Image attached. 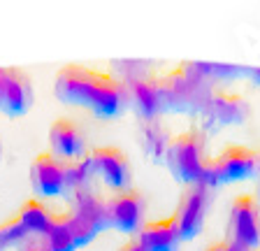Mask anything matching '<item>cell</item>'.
I'll return each instance as SVG.
<instances>
[{
    "label": "cell",
    "instance_id": "1",
    "mask_svg": "<svg viewBox=\"0 0 260 251\" xmlns=\"http://www.w3.org/2000/svg\"><path fill=\"white\" fill-rule=\"evenodd\" d=\"M54 96L65 105L91 109L98 119H119L130 109L125 79L81 63H68L56 72Z\"/></svg>",
    "mask_w": 260,
    "mask_h": 251
},
{
    "label": "cell",
    "instance_id": "2",
    "mask_svg": "<svg viewBox=\"0 0 260 251\" xmlns=\"http://www.w3.org/2000/svg\"><path fill=\"white\" fill-rule=\"evenodd\" d=\"M209 72H211V66L181 63L172 72L160 77L162 112H174V114H198V112H205V105L211 93Z\"/></svg>",
    "mask_w": 260,
    "mask_h": 251
},
{
    "label": "cell",
    "instance_id": "3",
    "mask_svg": "<svg viewBox=\"0 0 260 251\" xmlns=\"http://www.w3.org/2000/svg\"><path fill=\"white\" fill-rule=\"evenodd\" d=\"M207 142L205 135L195 128H188L184 133H177L168 140V149H165V165L179 179L181 184H202L205 181V170H207Z\"/></svg>",
    "mask_w": 260,
    "mask_h": 251
},
{
    "label": "cell",
    "instance_id": "4",
    "mask_svg": "<svg viewBox=\"0 0 260 251\" xmlns=\"http://www.w3.org/2000/svg\"><path fill=\"white\" fill-rule=\"evenodd\" d=\"M255 172H258V151L244 144H228L207 161L202 184L214 189L221 184H233V181L255 177Z\"/></svg>",
    "mask_w": 260,
    "mask_h": 251
},
{
    "label": "cell",
    "instance_id": "5",
    "mask_svg": "<svg viewBox=\"0 0 260 251\" xmlns=\"http://www.w3.org/2000/svg\"><path fill=\"white\" fill-rule=\"evenodd\" d=\"M84 165L88 170L91 181H103L107 189L116 193L130 191L133 184V165L130 159L119 147H95L86 153Z\"/></svg>",
    "mask_w": 260,
    "mask_h": 251
},
{
    "label": "cell",
    "instance_id": "6",
    "mask_svg": "<svg viewBox=\"0 0 260 251\" xmlns=\"http://www.w3.org/2000/svg\"><path fill=\"white\" fill-rule=\"evenodd\" d=\"M228 240L242 251H251L260 244V202L255 193H239L230 202Z\"/></svg>",
    "mask_w": 260,
    "mask_h": 251
},
{
    "label": "cell",
    "instance_id": "7",
    "mask_svg": "<svg viewBox=\"0 0 260 251\" xmlns=\"http://www.w3.org/2000/svg\"><path fill=\"white\" fill-rule=\"evenodd\" d=\"M68 216H70V224H72L77 249L86 246L91 240H95V235L100 230L109 228L107 212H105V200H100L93 193V189L75 193V207H72V212H68Z\"/></svg>",
    "mask_w": 260,
    "mask_h": 251
},
{
    "label": "cell",
    "instance_id": "8",
    "mask_svg": "<svg viewBox=\"0 0 260 251\" xmlns=\"http://www.w3.org/2000/svg\"><path fill=\"white\" fill-rule=\"evenodd\" d=\"M209 193L211 189L207 184H193L188 189H184V193L177 202V209L172 214L181 240H193L202 230L207 209H209Z\"/></svg>",
    "mask_w": 260,
    "mask_h": 251
},
{
    "label": "cell",
    "instance_id": "9",
    "mask_svg": "<svg viewBox=\"0 0 260 251\" xmlns=\"http://www.w3.org/2000/svg\"><path fill=\"white\" fill-rule=\"evenodd\" d=\"M105 212H107V226L119 233L133 235L140 233L144 226V214H146V202L144 196L135 189L123 193H114L112 198L105 200Z\"/></svg>",
    "mask_w": 260,
    "mask_h": 251
},
{
    "label": "cell",
    "instance_id": "10",
    "mask_svg": "<svg viewBox=\"0 0 260 251\" xmlns=\"http://www.w3.org/2000/svg\"><path fill=\"white\" fill-rule=\"evenodd\" d=\"M32 105V82L21 68H0V112L23 116Z\"/></svg>",
    "mask_w": 260,
    "mask_h": 251
},
{
    "label": "cell",
    "instance_id": "11",
    "mask_svg": "<svg viewBox=\"0 0 260 251\" xmlns=\"http://www.w3.org/2000/svg\"><path fill=\"white\" fill-rule=\"evenodd\" d=\"M49 153L63 163L86 159V135L72 119H54L49 125Z\"/></svg>",
    "mask_w": 260,
    "mask_h": 251
},
{
    "label": "cell",
    "instance_id": "12",
    "mask_svg": "<svg viewBox=\"0 0 260 251\" xmlns=\"http://www.w3.org/2000/svg\"><path fill=\"white\" fill-rule=\"evenodd\" d=\"M130 93V107L144 121H156L162 112V93H160V77L153 75H135L125 79Z\"/></svg>",
    "mask_w": 260,
    "mask_h": 251
},
{
    "label": "cell",
    "instance_id": "13",
    "mask_svg": "<svg viewBox=\"0 0 260 251\" xmlns=\"http://www.w3.org/2000/svg\"><path fill=\"white\" fill-rule=\"evenodd\" d=\"M30 184L42 198H56L65 193V163L49 151L38 153L30 163Z\"/></svg>",
    "mask_w": 260,
    "mask_h": 251
},
{
    "label": "cell",
    "instance_id": "14",
    "mask_svg": "<svg viewBox=\"0 0 260 251\" xmlns=\"http://www.w3.org/2000/svg\"><path fill=\"white\" fill-rule=\"evenodd\" d=\"M205 114L214 119L216 123H242L249 119L251 107L249 100L242 93L223 91V88H211L209 100L205 105Z\"/></svg>",
    "mask_w": 260,
    "mask_h": 251
},
{
    "label": "cell",
    "instance_id": "15",
    "mask_svg": "<svg viewBox=\"0 0 260 251\" xmlns=\"http://www.w3.org/2000/svg\"><path fill=\"white\" fill-rule=\"evenodd\" d=\"M137 240L144 246V251H174L181 242V237H179L177 230V221L170 214L165 218H156V221L144 224Z\"/></svg>",
    "mask_w": 260,
    "mask_h": 251
},
{
    "label": "cell",
    "instance_id": "16",
    "mask_svg": "<svg viewBox=\"0 0 260 251\" xmlns=\"http://www.w3.org/2000/svg\"><path fill=\"white\" fill-rule=\"evenodd\" d=\"M54 216L56 214H51L47 209V205H44L42 200H38V198H30V200H26L19 207V214H16V218L21 221V226L26 228L28 235H38V237H44V235L49 233V228H51V224H54Z\"/></svg>",
    "mask_w": 260,
    "mask_h": 251
},
{
    "label": "cell",
    "instance_id": "17",
    "mask_svg": "<svg viewBox=\"0 0 260 251\" xmlns=\"http://www.w3.org/2000/svg\"><path fill=\"white\" fill-rule=\"evenodd\" d=\"M49 251H75L77 242H75V233H72V224L68 214H56L54 224L49 228V233L44 235Z\"/></svg>",
    "mask_w": 260,
    "mask_h": 251
},
{
    "label": "cell",
    "instance_id": "18",
    "mask_svg": "<svg viewBox=\"0 0 260 251\" xmlns=\"http://www.w3.org/2000/svg\"><path fill=\"white\" fill-rule=\"evenodd\" d=\"M144 149L146 153H151V159L156 161H165V149H168V140L170 137L165 135V131L160 128L158 121H146L144 123Z\"/></svg>",
    "mask_w": 260,
    "mask_h": 251
},
{
    "label": "cell",
    "instance_id": "19",
    "mask_svg": "<svg viewBox=\"0 0 260 251\" xmlns=\"http://www.w3.org/2000/svg\"><path fill=\"white\" fill-rule=\"evenodd\" d=\"M26 237H28L26 228H23L21 221H19L16 216L7 218V221L0 224V251H7V249H12V246H19Z\"/></svg>",
    "mask_w": 260,
    "mask_h": 251
},
{
    "label": "cell",
    "instance_id": "20",
    "mask_svg": "<svg viewBox=\"0 0 260 251\" xmlns=\"http://www.w3.org/2000/svg\"><path fill=\"white\" fill-rule=\"evenodd\" d=\"M16 249H19V251H49V246H47V240H44V237H38V235H28L26 240L16 246Z\"/></svg>",
    "mask_w": 260,
    "mask_h": 251
},
{
    "label": "cell",
    "instance_id": "21",
    "mask_svg": "<svg viewBox=\"0 0 260 251\" xmlns=\"http://www.w3.org/2000/svg\"><path fill=\"white\" fill-rule=\"evenodd\" d=\"M205 251H242V249H237L230 240H218V242H211Z\"/></svg>",
    "mask_w": 260,
    "mask_h": 251
},
{
    "label": "cell",
    "instance_id": "22",
    "mask_svg": "<svg viewBox=\"0 0 260 251\" xmlns=\"http://www.w3.org/2000/svg\"><path fill=\"white\" fill-rule=\"evenodd\" d=\"M119 251H144V246L140 244V240H128L125 244H121Z\"/></svg>",
    "mask_w": 260,
    "mask_h": 251
},
{
    "label": "cell",
    "instance_id": "23",
    "mask_svg": "<svg viewBox=\"0 0 260 251\" xmlns=\"http://www.w3.org/2000/svg\"><path fill=\"white\" fill-rule=\"evenodd\" d=\"M255 177H258V193H255V198L260 202V151H258V172H255Z\"/></svg>",
    "mask_w": 260,
    "mask_h": 251
},
{
    "label": "cell",
    "instance_id": "24",
    "mask_svg": "<svg viewBox=\"0 0 260 251\" xmlns=\"http://www.w3.org/2000/svg\"><path fill=\"white\" fill-rule=\"evenodd\" d=\"M0 159H3V140H0Z\"/></svg>",
    "mask_w": 260,
    "mask_h": 251
}]
</instances>
